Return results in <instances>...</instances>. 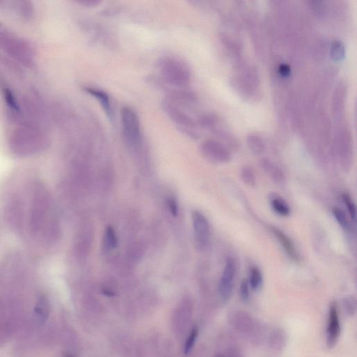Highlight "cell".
I'll return each mask as SVG.
<instances>
[{
  "label": "cell",
  "mask_w": 357,
  "mask_h": 357,
  "mask_svg": "<svg viewBox=\"0 0 357 357\" xmlns=\"http://www.w3.org/2000/svg\"><path fill=\"white\" fill-rule=\"evenodd\" d=\"M163 83L172 88H186L191 80V71L186 62L172 56L160 58L157 62Z\"/></svg>",
  "instance_id": "6da1fadb"
},
{
  "label": "cell",
  "mask_w": 357,
  "mask_h": 357,
  "mask_svg": "<svg viewBox=\"0 0 357 357\" xmlns=\"http://www.w3.org/2000/svg\"><path fill=\"white\" fill-rule=\"evenodd\" d=\"M332 143L338 164L343 171H349L354 159V143L352 131L345 121L336 124L332 135Z\"/></svg>",
  "instance_id": "7a4b0ae2"
},
{
  "label": "cell",
  "mask_w": 357,
  "mask_h": 357,
  "mask_svg": "<svg viewBox=\"0 0 357 357\" xmlns=\"http://www.w3.org/2000/svg\"><path fill=\"white\" fill-rule=\"evenodd\" d=\"M162 108L168 118L180 130L192 139L200 137L197 121L183 110L182 107L165 99L163 102Z\"/></svg>",
  "instance_id": "3957f363"
},
{
  "label": "cell",
  "mask_w": 357,
  "mask_h": 357,
  "mask_svg": "<svg viewBox=\"0 0 357 357\" xmlns=\"http://www.w3.org/2000/svg\"><path fill=\"white\" fill-rule=\"evenodd\" d=\"M121 123L126 143L134 148L139 147L143 141V134L139 116L136 110L128 106L123 108L121 111Z\"/></svg>",
  "instance_id": "277c9868"
},
{
  "label": "cell",
  "mask_w": 357,
  "mask_h": 357,
  "mask_svg": "<svg viewBox=\"0 0 357 357\" xmlns=\"http://www.w3.org/2000/svg\"><path fill=\"white\" fill-rule=\"evenodd\" d=\"M242 7L244 10L243 11V20L249 33L256 55L261 60H265L267 57V47L261 22L253 11Z\"/></svg>",
  "instance_id": "5b68a950"
},
{
  "label": "cell",
  "mask_w": 357,
  "mask_h": 357,
  "mask_svg": "<svg viewBox=\"0 0 357 357\" xmlns=\"http://www.w3.org/2000/svg\"><path fill=\"white\" fill-rule=\"evenodd\" d=\"M231 320L234 329L244 338H248L256 345L261 341L263 335L261 324L249 314L243 311L235 312Z\"/></svg>",
  "instance_id": "8992f818"
},
{
  "label": "cell",
  "mask_w": 357,
  "mask_h": 357,
  "mask_svg": "<svg viewBox=\"0 0 357 357\" xmlns=\"http://www.w3.org/2000/svg\"><path fill=\"white\" fill-rule=\"evenodd\" d=\"M201 150L203 156L214 164H226L231 162L232 159V151L224 144L216 139H207L203 141Z\"/></svg>",
  "instance_id": "52a82bcc"
},
{
  "label": "cell",
  "mask_w": 357,
  "mask_h": 357,
  "mask_svg": "<svg viewBox=\"0 0 357 357\" xmlns=\"http://www.w3.org/2000/svg\"><path fill=\"white\" fill-rule=\"evenodd\" d=\"M229 85L239 96L246 102L256 103L263 97L261 87L253 85L233 73L230 76Z\"/></svg>",
  "instance_id": "ba28073f"
},
{
  "label": "cell",
  "mask_w": 357,
  "mask_h": 357,
  "mask_svg": "<svg viewBox=\"0 0 357 357\" xmlns=\"http://www.w3.org/2000/svg\"><path fill=\"white\" fill-rule=\"evenodd\" d=\"M348 87L345 80H339L334 87L331 104V112L336 124L345 121Z\"/></svg>",
  "instance_id": "9c48e42d"
},
{
  "label": "cell",
  "mask_w": 357,
  "mask_h": 357,
  "mask_svg": "<svg viewBox=\"0 0 357 357\" xmlns=\"http://www.w3.org/2000/svg\"><path fill=\"white\" fill-rule=\"evenodd\" d=\"M192 220L196 247L198 250H204L210 241L211 230L208 220L198 211L192 212Z\"/></svg>",
  "instance_id": "30bf717a"
},
{
  "label": "cell",
  "mask_w": 357,
  "mask_h": 357,
  "mask_svg": "<svg viewBox=\"0 0 357 357\" xmlns=\"http://www.w3.org/2000/svg\"><path fill=\"white\" fill-rule=\"evenodd\" d=\"M237 273V265L234 259L229 257L226 261L225 267L220 276L218 291L221 300L228 302L233 295L234 282Z\"/></svg>",
  "instance_id": "8fae6325"
},
{
  "label": "cell",
  "mask_w": 357,
  "mask_h": 357,
  "mask_svg": "<svg viewBox=\"0 0 357 357\" xmlns=\"http://www.w3.org/2000/svg\"><path fill=\"white\" fill-rule=\"evenodd\" d=\"M237 34L225 29L219 33L220 44L231 61L244 56V46Z\"/></svg>",
  "instance_id": "7c38bea8"
},
{
  "label": "cell",
  "mask_w": 357,
  "mask_h": 357,
  "mask_svg": "<svg viewBox=\"0 0 357 357\" xmlns=\"http://www.w3.org/2000/svg\"><path fill=\"white\" fill-rule=\"evenodd\" d=\"M341 321L338 314V306L336 302L330 305L327 321L326 341L329 348L334 347L337 343L341 335Z\"/></svg>",
  "instance_id": "4fadbf2b"
},
{
  "label": "cell",
  "mask_w": 357,
  "mask_h": 357,
  "mask_svg": "<svg viewBox=\"0 0 357 357\" xmlns=\"http://www.w3.org/2000/svg\"><path fill=\"white\" fill-rule=\"evenodd\" d=\"M270 230L273 235L277 239L278 242H279L281 247L283 248L284 251L285 252L286 255L288 256L289 258L296 262V263L300 261V253H299L298 250H297L296 246L290 237L279 228L274 227V226H272Z\"/></svg>",
  "instance_id": "5bb4252c"
},
{
  "label": "cell",
  "mask_w": 357,
  "mask_h": 357,
  "mask_svg": "<svg viewBox=\"0 0 357 357\" xmlns=\"http://www.w3.org/2000/svg\"><path fill=\"white\" fill-rule=\"evenodd\" d=\"M210 132L216 136V140L224 144L231 151L238 150L240 146L238 138L227 127L222 124L221 121Z\"/></svg>",
  "instance_id": "9a60e30c"
},
{
  "label": "cell",
  "mask_w": 357,
  "mask_h": 357,
  "mask_svg": "<svg viewBox=\"0 0 357 357\" xmlns=\"http://www.w3.org/2000/svg\"><path fill=\"white\" fill-rule=\"evenodd\" d=\"M259 166L267 176L274 182L278 184H283L285 182L286 177L283 171L272 160L267 158H262L259 160Z\"/></svg>",
  "instance_id": "2e32d148"
},
{
  "label": "cell",
  "mask_w": 357,
  "mask_h": 357,
  "mask_svg": "<svg viewBox=\"0 0 357 357\" xmlns=\"http://www.w3.org/2000/svg\"><path fill=\"white\" fill-rule=\"evenodd\" d=\"M85 90L86 92L88 93L90 96L93 97L100 104L108 118L113 119V106H112L111 100H110L108 93L106 91L103 90V89L96 88V87H85Z\"/></svg>",
  "instance_id": "e0dca14e"
},
{
  "label": "cell",
  "mask_w": 357,
  "mask_h": 357,
  "mask_svg": "<svg viewBox=\"0 0 357 357\" xmlns=\"http://www.w3.org/2000/svg\"><path fill=\"white\" fill-rule=\"evenodd\" d=\"M330 43L324 37H319L312 43L311 55L314 60L321 61L324 60L329 55Z\"/></svg>",
  "instance_id": "ac0fdd59"
},
{
  "label": "cell",
  "mask_w": 357,
  "mask_h": 357,
  "mask_svg": "<svg viewBox=\"0 0 357 357\" xmlns=\"http://www.w3.org/2000/svg\"><path fill=\"white\" fill-rule=\"evenodd\" d=\"M308 10L317 19L323 20L328 18L330 11V3L322 0H309L306 1Z\"/></svg>",
  "instance_id": "d6986e66"
},
{
  "label": "cell",
  "mask_w": 357,
  "mask_h": 357,
  "mask_svg": "<svg viewBox=\"0 0 357 357\" xmlns=\"http://www.w3.org/2000/svg\"><path fill=\"white\" fill-rule=\"evenodd\" d=\"M246 144L250 151L257 156L264 154L267 149V143L264 138L255 133H251L246 136Z\"/></svg>",
  "instance_id": "ffe728a7"
},
{
  "label": "cell",
  "mask_w": 357,
  "mask_h": 357,
  "mask_svg": "<svg viewBox=\"0 0 357 357\" xmlns=\"http://www.w3.org/2000/svg\"><path fill=\"white\" fill-rule=\"evenodd\" d=\"M329 55L332 60L336 62L343 61L346 55V49L344 43L340 39L333 40L330 44Z\"/></svg>",
  "instance_id": "44dd1931"
},
{
  "label": "cell",
  "mask_w": 357,
  "mask_h": 357,
  "mask_svg": "<svg viewBox=\"0 0 357 357\" xmlns=\"http://www.w3.org/2000/svg\"><path fill=\"white\" fill-rule=\"evenodd\" d=\"M270 205L274 212L282 217H287L291 214V209L288 204L279 196H273L271 198Z\"/></svg>",
  "instance_id": "7402d4cb"
},
{
  "label": "cell",
  "mask_w": 357,
  "mask_h": 357,
  "mask_svg": "<svg viewBox=\"0 0 357 357\" xmlns=\"http://www.w3.org/2000/svg\"><path fill=\"white\" fill-rule=\"evenodd\" d=\"M338 71L335 67H329L323 73L322 78H321V86H322V91H324V92L326 93L330 90L331 87L334 85V80L336 79Z\"/></svg>",
  "instance_id": "603a6c76"
},
{
  "label": "cell",
  "mask_w": 357,
  "mask_h": 357,
  "mask_svg": "<svg viewBox=\"0 0 357 357\" xmlns=\"http://www.w3.org/2000/svg\"><path fill=\"white\" fill-rule=\"evenodd\" d=\"M248 284L254 291H258L262 288L263 283V274L257 267H253L250 269Z\"/></svg>",
  "instance_id": "cb8c5ba5"
},
{
  "label": "cell",
  "mask_w": 357,
  "mask_h": 357,
  "mask_svg": "<svg viewBox=\"0 0 357 357\" xmlns=\"http://www.w3.org/2000/svg\"><path fill=\"white\" fill-rule=\"evenodd\" d=\"M286 336L285 332L280 330L274 331L269 338V345L272 349L280 350L285 345Z\"/></svg>",
  "instance_id": "d4e9b609"
},
{
  "label": "cell",
  "mask_w": 357,
  "mask_h": 357,
  "mask_svg": "<svg viewBox=\"0 0 357 357\" xmlns=\"http://www.w3.org/2000/svg\"><path fill=\"white\" fill-rule=\"evenodd\" d=\"M240 177L245 184L250 187L255 186L257 178H256L255 171L251 166H244L241 169Z\"/></svg>",
  "instance_id": "484cf974"
},
{
  "label": "cell",
  "mask_w": 357,
  "mask_h": 357,
  "mask_svg": "<svg viewBox=\"0 0 357 357\" xmlns=\"http://www.w3.org/2000/svg\"><path fill=\"white\" fill-rule=\"evenodd\" d=\"M105 246L108 249L112 250L117 248L118 244V239L115 230L111 226H108L105 233L104 239Z\"/></svg>",
  "instance_id": "4316f807"
},
{
  "label": "cell",
  "mask_w": 357,
  "mask_h": 357,
  "mask_svg": "<svg viewBox=\"0 0 357 357\" xmlns=\"http://www.w3.org/2000/svg\"><path fill=\"white\" fill-rule=\"evenodd\" d=\"M332 214L338 225L341 226L345 231H349L350 226H349L348 218H347L345 212L342 210L341 209L335 207V208L333 209Z\"/></svg>",
  "instance_id": "83f0119b"
},
{
  "label": "cell",
  "mask_w": 357,
  "mask_h": 357,
  "mask_svg": "<svg viewBox=\"0 0 357 357\" xmlns=\"http://www.w3.org/2000/svg\"><path fill=\"white\" fill-rule=\"evenodd\" d=\"M342 199H343V203L345 204V207H346L347 212H348L351 218H352L353 220H356V205H355L352 198H351L350 196L347 195V194H343V195L342 196Z\"/></svg>",
  "instance_id": "f1b7e54d"
},
{
  "label": "cell",
  "mask_w": 357,
  "mask_h": 357,
  "mask_svg": "<svg viewBox=\"0 0 357 357\" xmlns=\"http://www.w3.org/2000/svg\"><path fill=\"white\" fill-rule=\"evenodd\" d=\"M198 335V329L197 327H193L190 332L188 339L186 340V344H185L184 352L185 354H188L191 350L194 344L196 343Z\"/></svg>",
  "instance_id": "f546056e"
},
{
  "label": "cell",
  "mask_w": 357,
  "mask_h": 357,
  "mask_svg": "<svg viewBox=\"0 0 357 357\" xmlns=\"http://www.w3.org/2000/svg\"><path fill=\"white\" fill-rule=\"evenodd\" d=\"M344 309L347 315L352 316L356 313V302L353 297L345 299L343 303Z\"/></svg>",
  "instance_id": "4dcf8cb0"
},
{
  "label": "cell",
  "mask_w": 357,
  "mask_h": 357,
  "mask_svg": "<svg viewBox=\"0 0 357 357\" xmlns=\"http://www.w3.org/2000/svg\"><path fill=\"white\" fill-rule=\"evenodd\" d=\"M4 96H5L6 102L9 105V107L12 108L13 110H16V111L19 110V106H18L16 99L10 89L7 88L4 89Z\"/></svg>",
  "instance_id": "1f68e13d"
},
{
  "label": "cell",
  "mask_w": 357,
  "mask_h": 357,
  "mask_svg": "<svg viewBox=\"0 0 357 357\" xmlns=\"http://www.w3.org/2000/svg\"><path fill=\"white\" fill-rule=\"evenodd\" d=\"M250 288L248 280H243L241 283L240 288H239V294H240V297L243 302H246L249 300Z\"/></svg>",
  "instance_id": "d6a6232c"
},
{
  "label": "cell",
  "mask_w": 357,
  "mask_h": 357,
  "mask_svg": "<svg viewBox=\"0 0 357 357\" xmlns=\"http://www.w3.org/2000/svg\"><path fill=\"white\" fill-rule=\"evenodd\" d=\"M168 205L172 215L174 216H177L178 214V205H177L175 200L174 198H170L168 201Z\"/></svg>",
  "instance_id": "836d02e7"
},
{
  "label": "cell",
  "mask_w": 357,
  "mask_h": 357,
  "mask_svg": "<svg viewBox=\"0 0 357 357\" xmlns=\"http://www.w3.org/2000/svg\"><path fill=\"white\" fill-rule=\"evenodd\" d=\"M101 3L102 2L99 0H84V1L80 2V4L88 7H96L97 5H100Z\"/></svg>",
  "instance_id": "e575fe53"
},
{
  "label": "cell",
  "mask_w": 357,
  "mask_h": 357,
  "mask_svg": "<svg viewBox=\"0 0 357 357\" xmlns=\"http://www.w3.org/2000/svg\"><path fill=\"white\" fill-rule=\"evenodd\" d=\"M218 357H225L224 356V355H220V356H218Z\"/></svg>",
  "instance_id": "d590c367"
},
{
  "label": "cell",
  "mask_w": 357,
  "mask_h": 357,
  "mask_svg": "<svg viewBox=\"0 0 357 357\" xmlns=\"http://www.w3.org/2000/svg\"><path fill=\"white\" fill-rule=\"evenodd\" d=\"M67 357H73V356H67Z\"/></svg>",
  "instance_id": "8d00e7d4"
}]
</instances>
